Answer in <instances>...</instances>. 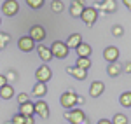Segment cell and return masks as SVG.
<instances>
[{
	"mask_svg": "<svg viewBox=\"0 0 131 124\" xmlns=\"http://www.w3.org/2000/svg\"><path fill=\"white\" fill-rule=\"evenodd\" d=\"M63 117H65V121H68L67 124H82V122L88 121L84 110L79 108V107H75V108H72V110H65Z\"/></svg>",
	"mask_w": 131,
	"mask_h": 124,
	"instance_id": "1",
	"label": "cell"
},
{
	"mask_svg": "<svg viewBox=\"0 0 131 124\" xmlns=\"http://www.w3.org/2000/svg\"><path fill=\"white\" fill-rule=\"evenodd\" d=\"M49 51H51V54H52V58H56V60H65V58L70 54L68 47L65 46L63 40H54L49 46Z\"/></svg>",
	"mask_w": 131,
	"mask_h": 124,
	"instance_id": "2",
	"label": "cell"
},
{
	"mask_svg": "<svg viewBox=\"0 0 131 124\" xmlns=\"http://www.w3.org/2000/svg\"><path fill=\"white\" fill-rule=\"evenodd\" d=\"M81 19H82V23H86V26H93L96 23V19H98V10L94 9L93 5H86L82 9Z\"/></svg>",
	"mask_w": 131,
	"mask_h": 124,
	"instance_id": "3",
	"label": "cell"
},
{
	"mask_svg": "<svg viewBox=\"0 0 131 124\" xmlns=\"http://www.w3.org/2000/svg\"><path fill=\"white\" fill-rule=\"evenodd\" d=\"M2 14L7 16V18H14L18 12H19V2L18 0H5L2 2Z\"/></svg>",
	"mask_w": 131,
	"mask_h": 124,
	"instance_id": "4",
	"label": "cell"
},
{
	"mask_svg": "<svg viewBox=\"0 0 131 124\" xmlns=\"http://www.w3.org/2000/svg\"><path fill=\"white\" fill-rule=\"evenodd\" d=\"M75 96H77V93H75L73 89H68V91H65V93L60 96V103H61V107H63L65 110H72V108H75Z\"/></svg>",
	"mask_w": 131,
	"mask_h": 124,
	"instance_id": "5",
	"label": "cell"
},
{
	"mask_svg": "<svg viewBox=\"0 0 131 124\" xmlns=\"http://www.w3.org/2000/svg\"><path fill=\"white\" fill-rule=\"evenodd\" d=\"M35 79L37 82H42V84H47L52 79V70H51L49 65H40L37 70H35Z\"/></svg>",
	"mask_w": 131,
	"mask_h": 124,
	"instance_id": "6",
	"label": "cell"
},
{
	"mask_svg": "<svg viewBox=\"0 0 131 124\" xmlns=\"http://www.w3.org/2000/svg\"><path fill=\"white\" fill-rule=\"evenodd\" d=\"M28 37H30L35 44H37V42H39V44H42V42L46 40V37H47V31H46V28H44L42 25H33V26L30 28Z\"/></svg>",
	"mask_w": 131,
	"mask_h": 124,
	"instance_id": "7",
	"label": "cell"
},
{
	"mask_svg": "<svg viewBox=\"0 0 131 124\" xmlns=\"http://www.w3.org/2000/svg\"><path fill=\"white\" fill-rule=\"evenodd\" d=\"M33 115H39L40 119H49V115H51L49 105L46 103L44 100H37L33 103Z\"/></svg>",
	"mask_w": 131,
	"mask_h": 124,
	"instance_id": "8",
	"label": "cell"
},
{
	"mask_svg": "<svg viewBox=\"0 0 131 124\" xmlns=\"http://www.w3.org/2000/svg\"><path fill=\"white\" fill-rule=\"evenodd\" d=\"M93 7L96 10L101 9L105 14H112V12L117 10V2H115V0H101V2H96Z\"/></svg>",
	"mask_w": 131,
	"mask_h": 124,
	"instance_id": "9",
	"label": "cell"
},
{
	"mask_svg": "<svg viewBox=\"0 0 131 124\" xmlns=\"http://www.w3.org/2000/svg\"><path fill=\"white\" fill-rule=\"evenodd\" d=\"M35 42L31 40L28 35H25V37H19L18 39V49H19L21 52H31V51H35Z\"/></svg>",
	"mask_w": 131,
	"mask_h": 124,
	"instance_id": "10",
	"label": "cell"
},
{
	"mask_svg": "<svg viewBox=\"0 0 131 124\" xmlns=\"http://www.w3.org/2000/svg\"><path fill=\"white\" fill-rule=\"evenodd\" d=\"M119 49L115 47V46H107L105 49H103V60L107 63H117L119 60Z\"/></svg>",
	"mask_w": 131,
	"mask_h": 124,
	"instance_id": "11",
	"label": "cell"
},
{
	"mask_svg": "<svg viewBox=\"0 0 131 124\" xmlns=\"http://www.w3.org/2000/svg\"><path fill=\"white\" fill-rule=\"evenodd\" d=\"M105 91V84L101 81H93L89 86V96L91 98H100L101 94Z\"/></svg>",
	"mask_w": 131,
	"mask_h": 124,
	"instance_id": "12",
	"label": "cell"
},
{
	"mask_svg": "<svg viewBox=\"0 0 131 124\" xmlns=\"http://www.w3.org/2000/svg\"><path fill=\"white\" fill-rule=\"evenodd\" d=\"M35 51H37L39 58H40L44 63H49L51 60H52V54H51V51H49L47 46H44V44H37V46H35Z\"/></svg>",
	"mask_w": 131,
	"mask_h": 124,
	"instance_id": "13",
	"label": "cell"
},
{
	"mask_svg": "<svg viewBox=\"0 0 131 124\" xmlns=\"http://www.w3.org/2000/svg\"><path fill=\"white\" fill-rule=\"evenodd\" d=\"M81 44H82V35L81 33H72V35H68V39L65 40V46L68 47V51H70V49H77Z\"/></svg>",
	"mask_w": 131,
	"mask_h": 124,
	"instance_id": "14",
	"label": "cell"
},
{
	"mask_svg": "<svg viewBox=\"0 0 131 124\" xmlns=\"http://www.w3.org/2000/svg\"><path fill=\"white\" fill-rule=\"evenodd\" d=\"M86 5L82 4L81 0H73V2H70V7H68V12H70L72 18H81L82 14V9H84Z\"/></svg>",
	"mask_w": 131,
	"mask_h": 124,
	"instance_id": "15",
	"label": "cell"
},
{
	"mask_svg": "<svg viewBox=\"0 0 131 124\" xmlns=\"http://www.w3.org/2000/svg\"><path fill=\"white\" fill-rule=\"evenodd\" d=\"M31 94L37 98V100H44V96L47 94V84H42V82H35L33 89H31Z\"/></svg>",
	"mask_w": 131,
	"mask_h": 124,
	"instance_id": "16",
	"label": "cell"
},
{
	"mask_svg": "<svg viewBox=\"0 0 131 124\" xmlns=\"http://www.w3.org/2000/svg\"><path fill=\"white\" fill-rule=\"evenodd\" d=\"M67 73L72 75L73 79H77V81H86L88 79V72H84L77 66H67Z\"/></svg>",
	"mask_w": 131,
	"mask_h": 124,
	"instance_id": "17",
	"label": "cell"
},
{
	"mask_svg": "<svg viewBox=\"0 0 131 124\" xmlns=\"http://www.w3.org/2000/svg\"><path fill=\"white\" fill-rule=\"evenodd\" d=\"M75 52H77V58H89L93 49H91V46L88 44V42H82L81 46L75 49Z\"/></svg>",
	"mask_w": 131,
	"mask_h": 124,
	"instance_id": "18",
	"label": "cell"
},
{
	"mask_svg": "<svg viewBox=\"0 0 131 124\" xmlns=\"http://www.w3.org/2000/svg\"><path fill=\"white\" fill-rule=\"evenodd\" d=\"M14 87L12 84H5L4 87H0V100H12L14 98Z\"/></svg>",
	"mask_w": 131,
	"mask_h": 124,
	"instance_id": "19",
	"label": "cell"
},
{
	"mask_svg": "<svg viewBox=\"0 0 131 124\" xmlns=\"http://www.w3.org/2000/svg\"><path fill=\"white\" fill-rule=\"evenodd\" d=\"M18 114L21 115V117H35L33 115V103L31 102H26V103L19 105V112Z\"/></svg>",
	"mask_w": 131,
	"mask_h": 124,
	"instance_id": "20",
	"label": "cell"
},
{
	"mask_svg": "<svg viewBox=\"0 0 131 124\" xmlns=\"http://www.w3.org/2000/svg\"><path fill=\"white\" fill-rule=\"evenodd\" d=\"M122 72V66L119 63H108L107 65V73H108V77H119Z\"/></svg>",
	"mask_w": 131,
	"mask_h": 124,
	"instance_id": "21",
	"label": "cell"
},
{
	"mask_svg": "<svg viewBox=\"0 0 131 124\" xmlns=\"http://www.w3.org/2000/svg\"><path fill=\"white\" fill-rule=\"evenodd\" d=\"M91 58H77V61H75V65L73 66H77V68H81V70H84V72H88L91 68Z\"/></svg>",
	"mask_w": 131,
	"mask_h": 124,
	"instance_id": "22",
	"label": "cell"
},
{
	"mask_svg": "<svg viewBox=\"0 0 131 124\" xmlns=\"http://www.w3.org/2000/svg\"><path fill=\"white\" fill-rule=\"evenodd\" d=\"M49 7L54 14H60L65 10V2L63 0H52V2H49Z\"/></svg>",
	"mask_w": 131,
	"mask_h": 124,
	"instance_id": "23",
	"label": "cell"
},
{
	"mask_svg": "<svg viewBox=\"0 0 131 124\" xmlns=\"http://www.w3.org/2000/svg\"><path fill=\"white\" fill-rule=\"evenodd\" d=\"M119 103H121L122 107H126V108H131V91H124V93H121V96H119Z\"/></svg>",
	"mask_w": 131,
	"mask_h": 124,
	"instance_id": "24",
	"label": "cell"
},
{
	"mask_svg": "<svg viewBox=\"0 0 131 124\" xmlns=\"http://www.w3.org/2000/svg\"><path fill=\"white\" fill-rule=\"evenodd\" d=\"M112 124H129V117L119 112V114H115L112 117Z\"/></svg>",
	"mask_w": 131,
	"mask_h": 124,
	"instance_id": "25",
	"label": "cell"
},
{
	"mask_svg": "<svg viewBox=\"0 0 131 124\" xmlns=\"http://www.w3.org/2000/svg\"><path fill=\"white\" fill-rule=\"evenodd\" d=\"M10 42V35L7 31H0V51H4Z\"/></svg>",
	"mask_w": 131,
	"mask_h": 124,
	"instance_id": "26",
	"label": "cell"
},
{
	"mask_svg": "<svg viewBox=\"0 0 131 124\" xmlns=\"http://www.w3.org/2000/svg\"><path fill=\"white\" fill-rule=\"evenodd\" d=\"M4 77H5L7 84H10V82H16V81L19 79V75H18V72H16V70H7V73H5Z\"/></svg>",
	"mask_w": 131,
	"mask_h": 124,
	"instance_id": "27",
	"label": "cell"
},
{
	"mask_svg": "<svg viewBox=\"0 0 131 124\" xmlns=\"http://www.w3.org/2000/svg\"><path fill=\"white\" fill-rule=\"evenodd\" d=\"M110 31H112V37L119 39V37H122V35H124V26H121V25H114Z\"/></svg>",
	"mask_w": 131,
	"mask_h": 124,
	"instance_id": "28",
	"label": "cell"
},
{
	"mask_svg": "<svg viewBox=\"0 0 131 124\" xmlns=\"http://www.w3.org/2000/svg\"><path fill=\"white\" fill-rule=\"evenodd\" d=\"M26 4H28V7L30 9H40L42 5H44V0H26Z\"/></svg>",
	"mask_w": 131,
	"mask_h": 124,
	"instance_id": "29",
	"label": "cell"
},
{
	"mask_svg": "<svg viewBox=\"0 0 131 124\" xmlns=\"http://www.w3.org/2000/svg\"><path fill=\"white\" fill-rule=\"evenodd\" d=\"M26 102H30V94H28V93H19V94H18V103H19V105L26 103Z\"/></svg>",
	"mask_w": 131,
	"mask_h": 124,
	"instance_id": "30",
	"label": "cell"
},
{
	"mask_svg": "<svg viewBox=\"0 0 131 124\" xmlns=\"http://www.w3.org/2000/svg\"><path fill=\"white\" fill-rule=\"evenodd\" d=\"M23 121H25V119H23L19 114H14V115H12V119H10L9 122H10V124H23Z\"/></svg>",
	"mask_w": 131,
	"mask_h": 124,
	"instance_id": "31",
	"label": "cell"
},
{
	"mask_svg": "<svg viewBox=\"0 0 131 124\" xmlns=\"http://www.w3.org/2000/svg\"><path fill=\"white\" fill-rule=\"evenodd\" d=\"M84 103H86V98H84V96H81V94H77V96H75V107L84 105Z\"/></svg>",
	"mask_w": 131,
	"mask_h": 124,
	"instance_id": "32",
	"label": "cell"
},
{
	"mask_svg": "<svg viewBox=\"0 0 131 124\" xmlns=\"http://www.w3.org/2000/svg\"><path fill=\"white\" fill-rule=\"evenodd\" d=\"M23 124H35V117H23Z\"/></svg>",
	"mask_w": 131,
	"mask_h": 124,
	"instance_id": "33",
	"label": "cell"
},
{
	"mask_svg": "<svg viewBox=\"0 0 131 124\" xmlns=\"http://www.w3.org/2000/svg\"><path fill=\"white\" fill-rule=\"evenodd\" d=\"M124 72H126V73L131 72V61H126V63H124Z\"/></svg>",
	"mask_w": 131,
	"mask_h": 124,
	"instance_id": "34",
	"label": "cell"
},
{
	"mask_svg": "<svg viewBox=\"0 0 131 124\" xmlns=\"http://www.w3.org/2000/svg\"><path fill=\"white\" fill-rule=\"evenodd\" d=\"M96 124H112V121H110V119H100Z\"/></svg>",
	"mask_w": 131,
	"mask_h": 124,
	"instance_id": "35",
	"label": "cell"
},
{
	"mask_svg": "<svg viewBox=\"0 0 131 124\" xmlns=\"http://www.w3.org/2000/svg\"><path fill=\"white\" fill-rule=\"evenodd\" d=\"M5 84H7V81H5V77H4V75H0V87H4Z\"/></svg>",
	"mask_w": 131,
	"mask_h": 124,
	"instance_id": "36",
	"label": "cell"
},
{
	"mask_svg": "<svg viewBox=\"0 0 131 124\" xmlns=\"http://www.w3.org/2000/svg\"><path fill=\"white\" fill-rule=\"evenodd\" d=\"M4 124H10V122H9V121H7V122H4Z\"/></svg>",
	"mask_w": 131,
	"mask_h": 124,
	"instance_id": "37",
	"label": "cell"
},
{
	"mask_svg": "<svg viewBox=\"0 0 131 124\" xmlns=\"http://www.w3.org/2000/svg\"><path fill=\"white\" fill-rule=\"evenodd\" d=\"M0 25H2V18H0Z\"/></svg>",
	"mask_w": 131,
	"mask_h": 124,
	"instance_id": "38",
	"label": "cell"
}]
</instances>
